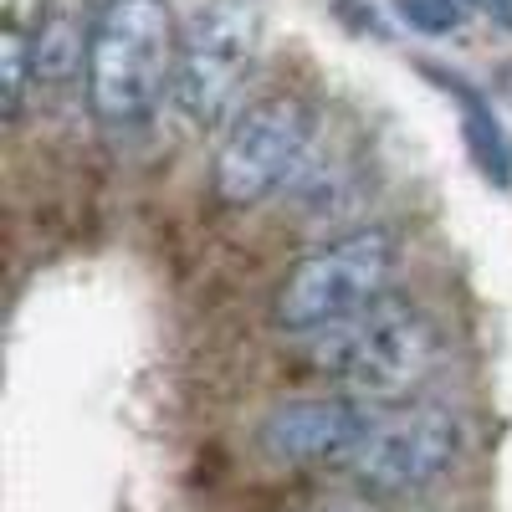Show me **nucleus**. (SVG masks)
<instances>
[{"mask_svg": "<svg viewBox=\"0 0 512 512\" xmlns=\"http://www.w3.org/2000/svg\"><path fill=\"white\" fill-rule=\"evenodd\" d=\"M446 354V328L405 292L379 297L359 318L308 338V364L323 379L344 384V395L369 405H390L425 390L441 374Z\"/></svg>", "mask_w": 512, "mask_h": 512, "instance_id": "nucleus-1", "label": "nucleus"}, {"mask_svg": "<svg viewBox=\"0 0 512 512\" xmlns=\"http://www.w3.org/2000/svg\"><path fill=\"white\" fill-rule=\"evenodd\" d=\"M180 31L169 0H103L88 47V113L103 134H134L175 88Z\"/></svg>", "mask_w": 512, "mask_h": 512, "instance_id": "nucleus-2", "label": "nucleus"}, {"mask_svg": "<svg viewBox=\"0 0 512 512\" xmlns=\"http://www.w3.org/2000/svg\"><path fill=\"white\" fill-rule=\"evenodd\" d=\"M400 272V236L390 226L344 231L282 272L272 292V323L292 338H318L338 323L359 318L379 297L395 292Z\"/></svg>", "mask_w": 512, "mask_h": 512, "instance_id": "nucleus-3", "label": "nucleus"}, {"mask_svg": "<svg viewBox=\"0 0 512 512\" xmlns=\"http://www.w3.org/2000/svg\"><path fill=\"white\" fill-rule=\"evenodd\" d=\"M318 144V113L303 98H262L231 118L210 164V190L226 210H251L282 195Z\"/></svg>", "mask_w": 512, "mask_h": 512, "instance_id": "nucleus-4", "label": "nucleus"}, {"mask_svg": "<svg viewBox=\"0 0 512 512\" xmlns=\"http://www.w3.org/2000/svg\"><path fill=\"white\" fill-rule=\"evenodd\" d=\"M262 47V0H205L180 31L175 57V108L195 128H216L251 77Z\"/></svg>", "mask_w": 512, "mask_h": 512, "instance_id": "nucleus-5", "label": "nucleus"}, {"mask_svg": "<svg viewBox=\"0 0 512 512\" xmlns=\"http://www.w3.org/2000/svg\"><path fill=\"white\" fill-rule=\"evenodd\" d=\"M466 431L461 415L446 405H400L374 420L369 441L349 461V477L374 502H405L436 487L461 461Z\"/></svg>", "mask_w": 512, "mask_h": 512, "instance_id": "nucleus-6", "label": "nucleus"}, {"mask_svg": "<svg viewBox=\"0 0 512 512\" xmlns=\"http://www.w3.org/2000/svg\"><path fill=\"white\" fill-rule=\"evenodd\" d=\"M369 400L354 395H303L282 400L256 425V446L282 466H349L374 431Z\"/></svg>", "mask_w": 512, "mask_h": 512, "instance_id": "nucleus-7", "label": "nucleus"}, {"mask_svg": "<svg viewBox=\"0 0 512 512\" xmlns=\"http://www.w3.org/2000/svg\"><path fill=\"white\" fill-rule=\"evenodd\" d=\"M93 0H41V11L26 31V57H31V82L41 88H67L77 67L88 72V47H93Z\"/></svg>", "mask_w": 512, "mask_h": 512, "instance_id": "nucleus-8", "label": "nucleus"}, {"mask_svg": "<svg viewBox=\"0 0 512 512\" xmlns=\"http://www.w3.org/2000/svg\"><path fill=\"white\" fill-rule=\"evenodd\" d=\"M425 77H436L446 93H456L466 154H472V164L482 169V175H487L497 190H507V185H512V139H507V128L497 123V113L487 108V98H482L477 88H466V82H461V77H451V72L425 67Z\"/></svg>", "mask_w": 512, "mask_h": 512, "instance_id": "nucleus-9", "label": "nucleus"}, {"mask_svg": "<svg viewBox=\"0 0 512 512\" xmlns=\"http://www.w3.org/2000/svg\"><path fill=\"white\" fill-rule=\"evenodd\" d=\"M0 77H6V93H0V103H6V123H16L21 103H26V88H36L31 82V57H26V31L16 21H6V36H0Z\"/></svg>", "mask_w": 512, "mask_h": 512, "instance_id": "nucleus-10", "label": "nucleus"}, {"mask_svg": "<svg viewBox=\"0 0 512 512\" xmlns=\"http://www.w3.org/2000/svg\"><path fill=\"white\" fill-rule=\"evenodd\" d=\"M395 6H400L405 26H415L420 36H451L466 21L461 0H395Z\"/></svg>", "mask_w": 512, "mask_h": 512, "instance_id": "nucleus-11", "label": "nucleus"}, {"mask_svg": "<svg viewBox=\"0 0 512 512\" xmlns=\"http://www.w3.org/2000/svg\"><path fill=\"white\" fill-rule=\"evenodd\" d=\"M466 11H477V16H487L497 31H512V0H461Z\"/></svg>", "mask_w": 512, "mask_h": 512, "instance_id": "nucleus-12", "label": "nucleus"}]
</instances>
